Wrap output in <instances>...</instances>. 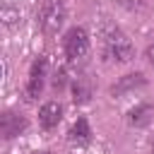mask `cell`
I'll return each mask as SVG.
<instances>
[{
    "instance_id": "cell-1",
    "label": "cell",
    "mask_w": 154,
    "mask_h": 154,
    "mask_svg": "<svg viewBox=\"0 0 154 154\" xmlns=\"http://www.w3.org/2000/svg\"><path fill=\"white\" fill-rule=\"evenodd\" d=\"M103 55L111 63H128L135 55V46H132V41L128 38V34L123 29L111 26L103 34Z\"/></svg>"
},
{
    "instance_id": "cell-2",
    "label": "cell",
    "mask_w": 154,
    "mask_h": 154,
    "mask_svg": "<svg viewBox=\"0 0 154 154\" xmlns=\"http://www.w3.org/2000/svg\"><path fill=\"white\" fill-rule=\"evenodd\" d=\"M67 19V10L63 0H43L38 7V26L46 36H55Z\"/></svg>"
},
{
    "instance_id": "cell-3",
    "label": "cell",
    "mask_w": 154,
    "mask_h": 154,
    "mask_svg": "<svg viewBox=\"0 0 154 154\" xmlns=\"http://www.w3.org/2000/svg\"><path fill=\"white\" fill-rule=\"evenodd\" d=\"M63 48H65V55H67L70 63L84 58L89 53V34H87V29L84 26H72L63 38Z\"/></svg>"
},
{
    "instance_id": "cell-4",
    "label": "cell",
    "mask_w": 154,
    "mask_h": 154,
    "mask_svg": "<svg viewBox=\"0 0 154 154\" xmlns=\"http://www.w3.org/2000/svg\"><path fill=\"white\" fill-rule=\"evenodd\" d=\"M46 77H48V60H46V58H36V60L31 63L29 79H26V99H36V96L43 91Z\"/></svg>"
},
{
    "instance_id": "cell-5",
    "label": "cell",
    "mask_w": 154,
    "mask_h": 154,
    "mask_svg": "<svg viewBox=\"0 0 154 154\" xmlns=\"http://www.w3.org/2000/svg\"><path fill=\"white\" fill-rule=\"evenodd\" d=\"M26 125H29V120H26L22 113H17V111H5V113L0 116V132H2L5 140L19 137V135L26 130Z\"/></svg>"
},
{
    "instance_id": "cell-6",
    "label": "cell",
    "mask_w": 154,
    "mask_h": 154,
    "mask_svg": "<svg viewBox=\"0 0 154 154\" xmlns=\"http://www.w3.org/2000/svg\"><path fill=\"white\" fill-rule=\"evenodd\" d=\"M63 120V106L58 101H46L41 108H38V123L43 130H53L58 128V123Z\"/></svg>"
},
{
    "instance_id": "cell-7",
    "label": "cell",
    "mask_w": 154,
    "mask_h": 154,
    "mask_svg": "<svg viewBox=\"0 0 154 154\" xmlns=\"http://www.w3.org/2000/svg\"><path fill=\"white\" fill-rule=\"evenodd\" d=\"M147 84V77L142 72H130V75H123L113 87H111V94L113 96H123V94H130L132 89L137 87H144Z\"/></svg>"
},
{
    "instance_id": "cell-8",
    "label": "cell",
    "mask_w": 154,
    "mask_h": 154,
    "mask_svg": "<svg viewBox=\"0 0 154 154\" xmlns=\"http://www.w3.org/2000/svg\"><path fill=\"white\" fill-rule=\"evenodd\" d=\"M152 118H154V108H152V103H147V101H140V103H135V106L128 111V123H130L132 128H144V125L152 123Z\"/></svg>"
},
{
    "instance_id": "cell-9",
    "label": "cell",
    "mask_w": 154,
    "mask_h": 154,
    "mask_svg": "<svg viewBox=\"0 0 154 154\" xmlns=\"http://www.w3.org/2000/svg\"><path fill=\"white\" fill-rule=\"evenodd\" d=\"M72 99L75 103H87L91 99V84H89V77L87 75H77L75 82H72Z\"/></svg>"
},
{
    "instance_id": "cell-10",
    "label": "cell",
    "mask_w": 154,
    "mask_h": 154,
    "mask_svg": "<svg viewBox=\"0 0 154 154\" xmlns=\"http://www.w3.org/2000/svg\"><path fill=\"white\" fill-rule=\"evenodd\" d=\"M70 140L77 142V144H87V142L91 140V128H89L87 118H77V120H75V125H72V130H70Z\"/></svg>"
},
{
    "instance_id": "cell-11",
    "label": "cell",
    "mask_w": 154,
    "mask_h": 154,
    "mask_svg": "<svg viewBox=\"0 0 154 154\" xmlns=\"http://www.w3.org/2000/svg\"><path fill=\"white\" fill-rule=\"evenodd\" d=\"M147 60H149V65L154 67V43H149V48H147Z\"/></svg>"
},
{
    "instance_id": "cell-12",
    "label": "cell",
    "mask_w": 154,
    "mask_h": 154,
    "mask_svg": "<svg viewBox=\"0 0 154 154\" xmlns=\"http://www.w3.org/2000/svg\"><path fill=\"white\" fill-rule=\"evenodd\" d=\"M149 147H152V154H154V140H152V144H149Z\"/></svg>"
},
{
    "instance_id": "cell-13",
    "label": "cell",
    "mask_w": 154,
    "mask_h": 154,
    "mask_svg": "<svg viewBox=\"0 0 154 154\" xmlns=\"http://www.w3.org/2000/svg\"><path fill=\"white\" fill-rule=\"evenodd\" d=\"M36 154H38V152H36ZM41 154H48V152H41Z\"/></svg>"
}]
</instances>
